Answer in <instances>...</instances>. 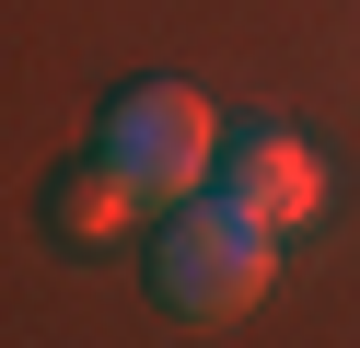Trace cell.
I'll use <instances>...</instances> for the list:
<instances>
[{
  "label": "cell",
  "mask_w": 360,
  "mask_h": 348,
  "mask_svg": "<svg viewBox=\"0 0 360 348\" xmlns=\"http://www.w3.org/2000/svg\"><path fill=\"white\" fill-rule=\"evenodd\" d=\"M128 209H140V186L117 174V162H58L47 174V244H70V255H94V244H117L128 232Z\"/></svg>",
  "instance_id": "277c9868"
},
{
  "label": "cell",
  "mask_w": 360,
  "mask_h": 348,
  "mask_svg": "<svg viewBox=\"0 0 360 348\" xmlns=\"http://www.w3.org/2000/svg\"><path fill=\"white\" fill-rule=\"evenodd\" d=\"M94 151L117 162L128 186H140L151 209L163 198H186V186H210V151H221V116H210V93L198 82H128L117 105H105V128H94Z\"/></svg>",
  "instance_id": "7a4b0ae2"
},
{
  "label": "cell",
  "mask_w": 360,
  "mask_h": 348,
  "mask_svg": "<svg viewBox=\"0 0 360 348\" xmlns=\"http://www.w3.org/2000/svg\"><path fill=\"white\" fill-rule=\"evenodd\" d=\"M267 244H279V232L244 221L221 186H186V198H163V232H151V290L186 325H233L244 302L267 290Z\"/></svg>",
  "instance_id": "6da1fadb"
},
{
  "label": "cell",
  "mask_w": 360,
  "mask_h": 348,
  "mask_svg": "<svg viewBox=\"0 0 360 348\" xmlns=\"http://www.w3.org/2000/svg\"><path fill=\"white\" fill-rule=\"evenodd\" d=\"M210 186L244 209V221H267V232H290V221H314V198H326V174H314V151L290 128H233L210 151Z\"/></svg>",
  "instance_id": "3957f363"
}]
</instances>
